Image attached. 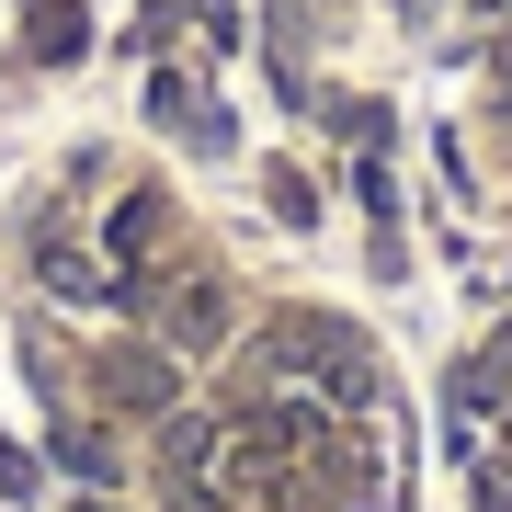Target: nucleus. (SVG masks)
Instances as JSON below:
<instances>
[{"label": "nucleus", "mask_w": 512, "mask_h": 512, "mask_svg": "<svg viewBox=\"0 0 512 512\" xmlns=\"http://www.w3.org/2000/svg\"><path fill=\"white\" fill-rule=\"evenodd\" d=\"M137 308H160L171 353H205V342H217V330H228V296H217V285H148Z\"/></svg>", "instance_id": "obj_1"}, {"label": "nucleus", "mask_w": 512, "mask_h": 512, "mask_svg": "<svg viewBox=\"0 0 512 512\" xmlns=\"http://www.w3.org/2000/svg\"><path fill=\"white\" fill-rule=\"evenodd\" d=\"M103 399H114V410H171V365H160L148 342L103 353Z\"/></svg>", "instance_id": "obj_2"}, {"label": "nucleus", "mask_w": 512, "mask_h": 512, "mask_svg": "<svg viewBox=\"0 0 512 512\" xmlns=\"http://www.w3.org/2000/svg\"><path fill=\"white\" fill-rule=\"evenodd\" d=\"M80 46H92V23H80V0H46V12H35V35H23V57H35V69H69Z\"/></svg>", "instance_id": "obj_3"}, {"label": "nucleus", "mask_w": 512, "mask_h": 512, "mask_svg": "<svg viewBox=\"0 0 512 512\" xmlns=\"http://www.w3.org/2000/svg\"><path fill=\"white\" fill-rule=\"evenodd\" d=\"M0 490H12V501L35 490V456H23V444H0Z\"/></svg>", "instance_id": "obj_4"}]
</instances>
